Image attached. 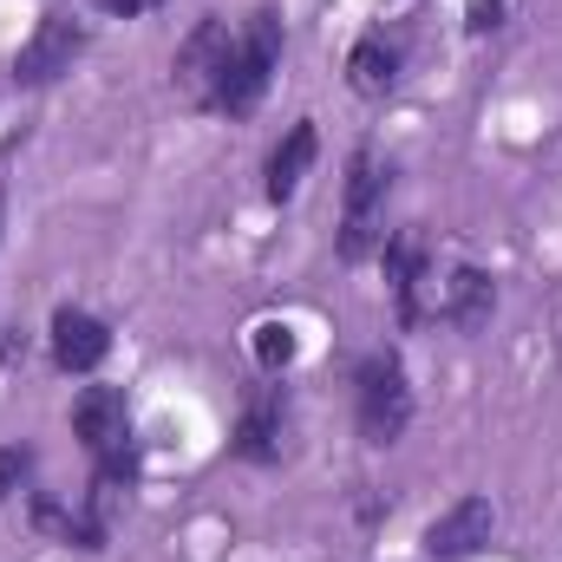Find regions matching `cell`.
Masks as SVG:
<instances>
[{
	"label": "cell",
	"mask_w": 562,
	"mask_h": 562,
	"mask_svg": "<svg viewBox=\"0 0 562 562\" xmlns=\"http://www.w3.org/2000/svg\"><path fill=\"white\" fill-rule=\"evenodd\" d=\"M491 530H497V510H491V497H458V504H445L431 524H425V557L431 562H458V557H477L484 543H491Z\"/></svg>",
	"instance_id": "cell-7"
},
{
	"label": "cell",
	"mask_w": 562,
	"mask_h": 562,
	"mask_svg": "<svg viewBox=\"0 0 562 562\" xmlns=\"http://www.w3.org/2000/svg\"><path fill=\"white\" fill-rule=\"evenodd\" d=\"M294 353H301L294 327H281V321H262V327H256V360H262V373H281V367H294Z\"/></svg>",
	"instance_id": "cell-14"
},
{
	"label": "cell",
	"mask_w": 562,
	"mask_h": 562,
	"mask_svg": "<svg viewBox=\"0 0 562 562\" xmlns=\"http://www.w3.org/2000/svg\"><path fill=\"white\" fill-rule=\"evenodd\" d=\"M229 46H236V26H229V20H196L190 40L177 46V66H170L177 92L196 99V105H216V79H223Z\"/></svg>",
	"instance_id": "cell-6"
},
{
	"label": "cell",
	"mask_w": 562,
	"mask_h": 562,
	"mask_svg": "<svg viewBox=\"0 0 562 562\" xmlns=\"http://www.w3.org/2000/svg\"><path fill=\"white\" fill-rule=\"evenodd\" d=\"M26 471H33V451L26 445H0V504L26 484Z\"/></svg>",
	"instance_id": "cell-15"
},
{
	"label": "cell",
	"mask_w": 562,
	"mask_h": 562,
	"mask_svg": "<svg viewBox=\"0 0 562 562\" xmlns=\"http://www.w3.org/2000/svg\"><path fill=\"white\" fill-rule=\"evenodd\" d=\"M46 340H53V367L59 373H79V380L99 373L105 353H112V327L99 314H86V307H59L53 327H46Z\"/></svg>",
	"instance_id": "cell-8"
},
{
	"label": "cell",
	"mask_w": 562,
	"mask_h": 562,
	"mask_svg": "<svg viewBox=\"0 0 562 562\" xmlns=\"http://www.w3.org/2000/svg\"><path fill=\"white\" fill-rule=\"evenodd\" d=\"M92 7H99V13H112V20H144L157 0H92Z\"/></svg>",
	"instance_id": "cell-17"
},
{
	"label": "cell",
	"mask_w": 562,
	"mask_h": 562,
	"mask_svg": "<svg viewBox=\"0 0 562 562\" xmlns=\"http://www.w3.org/2000/svg\"><path fill=\"white\" fill-rule=\"evenodd\" d=\"M236 458H249V464L281 458V400H276V386H262V393L249 400V413H243V425H236Z\"/></svg>",
	"instance_id": "cell-13"
},
{
	"label": "cell",
	"mask_w": 562,
	"mask_h": 562,
	"mask_svg": "<svg viewBox=\"0 0 562 562\" xmlns=\"http://www.w3.org/2000/svg\"><path fill=\"white\" fill-rule=\"evenodd\" d=\"M491 307H497V281L484 276V269H451L445 276V294H438V321H451V327H484L491 321Z\"/></svg>",
	"instance_id": "cell-9"
},
{
	"label": "cell",
	"mask_w": 562,
	"mask_h": 562,
	"mask_svg": "<svg viewBox=\"0 0 562 562\" xmlns=\"http://www.w3.org/2000/svg\"><path fill=\"white\" fill-rule=\"evenodd\" d=\"M386 190H393V170L373 157V150H353L347 157V203H340V262H367L380 243H386Z\"/></svg>",
	"instance_id": "cell-4"
},
{
	"label": "cell",
	"mask_w": 562,
	"mask_h": 562,
	"mask_svg": "<svg viewBox=\"0 0 562 562\" xmlns=\"http://www.w3.org/2000/svg\"><path fill=\"white\" fill-rule=\"evenodd\" d=\"M380 7H400V0H380Z\"/></svg>",
	"instance_id": "cell-18"
},
{
	"label": "cell",
	"mask_w": 562,
	"mask_h": 562,
	"mask_svg": "<svg viewBox=\"0 0 562 562\" xmlns=\"http://www.w3.org/2000/svg\"><path fill=\"white\" fill-rule=\"evenodd\" d=\"M314 150H321V138H314V119H301V125H288V138L269 150V203H288L294 190H301V177L314 170Z\"/></svg>",
	"instance_id": "cell-11"
},
{
	"label": "cell",
	"mask_w": 562,
	"mask_h": 562,
	"mask_svg": "<svg viewBox=\"0 0 562 562\" xmlns=\"http://www.w3.org/2000/svg\"><path fill=\"white\" fill-rule=\"evenodd\" d=\"M79 53H86V26H79L72 13H46V20L20 40V53H13V86L40 92V86L66 79Z\"/></svg>",
	"instance_id": "cell-5"
},
{
	"label": "cell",
	"mask_w": 562,
	"mask_h": 562,
	"mask_svg": "<svg viewBox=\"0 0 562 562\" xmlns=\"http://www.w3.org/2000/svg\"><path fill=\"white\" fill-rule=\"evenodd\" d=\"M72 431L86 438V451L99 464V491L132 477V400H125V386H86L72 400Z\"/></svg>",
	"instance_id": "cell-3"
},
{
	"label": "cell",
	"mask_w": 562,
	"mask_h": 562,
	"mask_svg": "<svg viewBox=\"0 0 562 562\" xmlns=\"http://www.w3.org/2000/svg\"><path fill=\"white\" fill-rule=\"evenodd\" d=\"M386 256V281H393V301H400V321L413 327L425 307H419V281H425V236L419 229H400L393 243H380Z\"/></svg>",
	"instance_id": "cell-10"
},
{
	"label": "cell",
	"mask_w": 562,
	"mask_h": 562,
	"mask_svg": "<svg viewBox=\"0 0 562 562\" xmlns=\"http://www.w3.org/2000/svg\"><path fill=\"white\" fill-rule=\"evenodd\" d=\"M347 86H353L360 99H386V92L400 86V46H393L386 33H367V40L347 53Z\"/></svg>",
	"instance_id": "cell-12"
},
{
	"label": "cell",
	"mask_w": 562,
	"mask_h": 562,
	"mask_svg": "<svg viewBox=\"0 0 562 562\" xmlns=\"http://www.w3.org/2000/svg\"><path fill=\"white\" fill-rule=\"evenodd\" d=\"M353 419H360V438L373 451L400 445L406 425H413V386H406V367L400 353H367L360 373H353Z\"/></svg>",
	"instance_id": "cell-2"
},
{
	"label": "cell",
	"mask_w": 562,
	"mask_h": 562,
	"mask_svg": "<svg viewBox=\"0 0 562 562\" xmlns=\"http://www.w3.org/2000/svg\"><path fill=\"white\" fill-rule=\"evenodd\" d=\"M464 26H471V33H491V26H504V0H471Z\"/></svg>",
	"instance_id": "cell-16"
},
{
	"label": "cell",
	"mask_w": 562,
	"mask_h": 562,
	"mask_svg": "<svg viewBox=\"0 0 562 562\" xmlns=\"http://www.w3.org/2000/svg\"><path fill=\"white\" fill-rule=\"evenodd\" d=\"M276 66H281V20H276V13H249V20L236 26L229 59H223V79H216V105H210V112L249 119V112L262 105V92H269Z\"/></svg>",
	"instance_id": "cell-1"
}]
</instances>
